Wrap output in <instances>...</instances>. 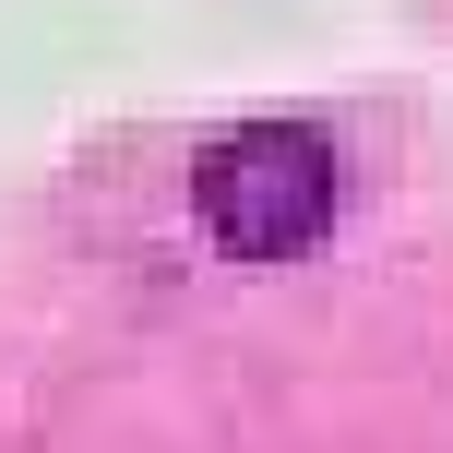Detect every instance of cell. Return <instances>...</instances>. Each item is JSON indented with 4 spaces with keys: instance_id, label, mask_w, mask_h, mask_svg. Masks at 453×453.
I'll use <instances>...</instances> for the list:
<instances>
[{
    "instance_id": "obj_1",
    "label": "cell",
    "mask_w": 453,
    "mask_h": 453,
    "mask_svg": "<svg viewBox=\"0 0 453 453\" xmlns=\"http://www.w3.org/2000/svg\"><path fill=\"white\" fill-rule=\"evenodd\" d=\"M203 215L226 250L250 263H287L334 226V143L311 119H239V132L203 156Z\"/></svg>"
}]
</instances>
